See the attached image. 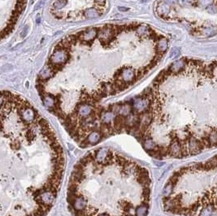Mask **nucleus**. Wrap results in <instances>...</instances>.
Returning <instances> with one entry per match:
<instances>
[{
	"mask_svg": "<svg viewBox=\"0 0 217 216\" xmlns=\"http://www.w3.org/2000/svg\"><path fill=\"white\" fill-rule=\"evenodd\" d=\"M185 66V63L183 59L177 60L169 67V73H178L184 70Z\"/></svg>",
	"mask_w": 217,
	"mask_h": 216,
	"instance_id": "7ed1b4c3",
	"label": "nucleus"
},
{
	"mask_svg": "<svg viewBox=\"0 0 217 216\" xmlns=\"http://www.w3.org/2000/svg\"><path fill=\"white\" fill-rule=\"evenodd\" d=\"M214 211V207L211 205H206L204 208L201 210L199 216H211V215Z\"/></svg>",
	"mask_w": 217,
	"mask_h": 216,
	"instance_id": "423d86ee",
	"label": "nucleus"
},
{
	"mask_svg": "<svg viewBox=\"0 0 217 216\" xmlns=\"http://www.w3.org/2000/svg\"><path fill=\"white\" fill-rule=\"evenodd\" d=\"M181 54V51H180V49L177 48V47H174L172 48L170 51V55H169V57L171 59H176L177 57L180 55Z\"/></svg>",
	"mask_w": 217,
	"mask_h": 216,
	"instance_id": "6e6552de",
	"label": "nucleus"
},
{
	"mask_svg": "<svg viewBox=\"0 0 217 216\" xmlns=\"http://www.w3.org/2000/svg\"><path fill=\"white\" fill-rule=\"evenodd\" d=\"M195 0H177V2L181 6H190L194 3Z\"/></svg>",
	"mask_w": 217,
	"mask_h": 216,
	"instance_id": "1a4fd4ad",
	"label": "nucleus"
},
{
	"mask_svg": "<svg viewBox=\"0 0 217 216\" xmlns=\"http://www.w3.org/2000/svg\"><path fill=\"white\" fill-rule=\"evenodd\" d=\"M167 48H168V41L165 38H161L157 41V44H156L157 54H162L163 52H165Z\"/></svg>",
	"mask_w": 217,
	"mask_h": 216,
	"instance_id": "39448f33",
	"label": "nucleus"
},
{
	"mask_svg": "<svg viewBox=\"0 0 217 216\" xmlns=\"http://www.w3.org/2000/svg\"><path fill=\"white\" fill-rule=\"evenodd\" d=\"M208 140L211 145L217 146V132H211L209 135Z\"/></svg>",
	"mask_w": 217,
	"mask_h": 216,
	"instance_id": "0eeeda50",
	"label": "nucleus"
},
{
	"mask_svg": "<svg viewBox=\"0 0 217 216\" xmlns=\"http://www.w3.org/2000/svg\"><path fill=\"white\" fill-rule=\"evenodd\" d=\"M212 3V0H199L198 3L199 6H208Z\"/></svg>",
	"mask_w": 217,
	"mask_h": 216,
	"instance_id": "9d476101",
	"label": "nucleus"
},
{
	"mask_svg": "<svg viewBox=\"0 0 217 216\" xmlns=\"http://www.w3.org/2000/svg\"><path fill=\"white\" fill-rule=\"evenodd\" d=\"M199 34H198V36L200 37H203V38H208L214 36L215 34H217V28L216 27H206L203 28L202 30L199 31Z\"/></svg>",
	"mask_w": 217,
	"mask_h": 216,
	"instance_id": "20e7f679",
	"label": "nucleus"
},
{
	"mask_svg": "<svg viewBox=\"0 0 217 216\" xmlns=\"http://www.w3.org/2000/svg\"><path fill=\"white\" fill-rule=\"evenodd\" d=\"M1 120V216H46L63 179V148L49 123L21 97L2 92Z\"/></svg>",
	"mask_w": 217,
	"mask_h": 216,
	"instance_id": "f257e3e1",
	"label": "nucleus"
},
{
	"mask_svg": "<svg viewBox=\"0 0 217 216\" xmlns=\"http://www.w3.org/2000/svg\"><path fill=\"white\" fill-rule=\"evenodd\" d=\"M150 193L145 167L111 149L98 148L74 166L67 201L73 216H147Z\"/></svg>",
	"mask_w": 217,
	"mask_h": 216,
	"instance_id": "f03ea898",
	"label": "nucleus"
}]
</instances>
